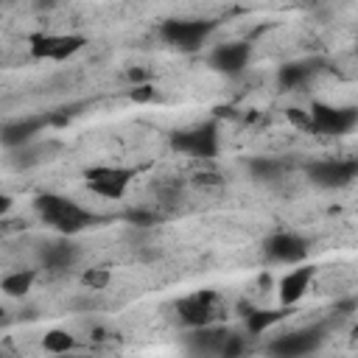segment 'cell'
<instances>
[{
  "label": "cell",
  "mask_w": 358,
  "mask_h": 358,
  "mask_svg": "<svg viewBox=\"0 0 358 358\" xmlns=\"http://www.w3.org/2000/svg\"><path fill=\"white\" fill-rule=\"evenodd\" d=\"M34 210L45 224H50L64 238L81 232L84 227H90L95 221H101L95 213H90V210L78 207L73 199H64V196H56V193H39L34 199Z\"/></svg>",
  "instance_id": "obj_1"
},
{
  "label": "cell",
  "mask_w": 358,
  "mask_h": 358,
  "mask_svg": "<svg viewBox=\"0 0 358 358\" xmlns=\"http://www.w3.org/2000/svg\"><path fill=\"white\" fill-rule=\"evenodd\" d=\"M213 28H215L213 20H165L159 25V36L168 45L185 50V53H193L204 45V39L213 34Z\"/></svg>",
  "instance_id": "obj_2"
},
{
  "label": "cell",
  "mask_w": 358,
  "mask_h": 358,
  "mask_svg": "<svg viewBox=\"0 0 358 358\" xmlns=\"http://www.w3.org/2000/svg\"><path fill=\"white\" fill-rule=\"evenodd\" d=\"M171 148L179 154H190V157H215L218 154V123L207 120L199 129L190 131H173L171 134Z\"/></svg>",
  "instance_id": "obj_3"
},
{
  "label": "cell",
  "mask_w": 358,
  "mask_h": 358,
  "mask_svg": "<svg viewBox=\"0 0 358 358\" xmlns=\"http://www.w3.org/2000/svg\"><path fill=\"white\" fill-rule=\"evenodd\" d=\"M310 129L322 134H347L358 123V109L355 106H330L322 101H313L310 112Z\"/></svg>",
  "instance_id": "obj_4"
},
{
  "label": "cell",
  "mask_w": 358,
  "mask_h": 358,
  "mask_svg": "<svg viewBox=\"0 0 358 358\" xmlns=\"http://www.w3.org/2000/svg\"><path fill=\"white\" fill-rule=\"evenodd\" d=\"M84 179H87V187L95 193V196H103V199H123L126 196V187L129 182L134 179V171L131 168H109V165H95V168H87L84 171Z\"/></svg>",
  "instance_id": "obj_5"
},
{
  "label": "cell",
  "mask_w": 358,
  "mask_h": 358,
  "mask_svg": "<svg viewBox=\"0 0 358 358\" xmlns=\"http://www.w3.org/2000/svg\"><path fill=\"white\" fill-rule=\"evenodd\" d=\"M322 341H324V324H316V327H305V330L280 336L277 341H271L268 352H271V358H302V355L319 350Z\"/></svg>",
  "instance_id": "obj_6"
},
{
  "label": "cell",
  "mask_w": 358,
  "mask_h": 358,
  "mask_svg": "<svg viewBox=\"0 0 358 358\" xmlns=\"http://www.w3.org/2000/svg\"><path fill=\"white\" fill-rule=\"evenodd\" d=\"M355 173H358L355 159H319L308 165V176L319 187H344L355 179Z\"/></svg>",
  "instance_id": "obj_7"
},
{
  "label": "cell",
  "mask_w": 358,
  "mask_h": 358,
  "mask_svg": "<svg viewBox=\"0 0 358 358\" xmlns=\"http://www.w3.org/2000/svg\"><path fill=\"white\" fill-rule=\"evenodd\" d=\"M252 59V45L249 42H227L210 50L207 64L224 76H238Z\"/></svg>",
  "instance_id": "obj_8"
},
{
  "label": "cell",
  "mask_w": 358,
  "mask_h": 358,
  "mask_svg": "<svg viewBox=\"0 0 358 358\" xmlns=\"http://www.w3.org/2000/svg\"><path fill=\"white\" fill-rule=\"evenodd\" d=\"M50 123V115H34V117H20V120H8L0 126V143L6 148H22L31 145V140Z\"/></svg>",
  "instance_id": "obj_9"
},
{
  "label": "cell",
  "mask_w": 358,
  "mask_h": 358,
  "mask_svg": "<svg viewBox=\"0 0 358 358\" xmlns=\"http://www.w3.org/2000/svg\"><path fill=\"white\" fill-rule=\"evenodd\" d=\"M266 257L274 263H299L308 257V241L296 232H277L266 241Z\"/></svg>",
  "instance_id": "obj_10"
},
{
  "label": "cell",
  "mask_w": 358,
  "mask_h": 358,
  "mask_svg": "<svg viewBox=\"0 0 358 358\" xmlns=\"http://www.w3.org/2000/svg\"><path fill=\"white\" fill-rule=\"evenodd\" d=\"M215 305V294L213 291H201V294H193L187 299L179 302V319L190 327H207L210 319L215 316L213 308Z\"/></svg>",
  "instance_id": "obj_11"
},
{
  "label": "cell",
  "mask_w": 358,
  "mask_h": 358,
  "mask_svg": "<svg viewBox=\"0 0 358 358\" xmlns=\"http://www.w3.org/2000/svg\"><path fill=\"white\" fill-rule=\"evenodd\" d=\"M78 260V246L70 238H59V241H48L39 249V263L50 271H64Z\"/></svg>",
  "instance_id": "obj_12"
},
{
  "label": "cell",
  "mask_w": 358,
  "mask_h": 358,
  "mask_svg": "<svg viewBox=\"0 0 358 358\" xmlns=\"http://www.w3.org/2000/svg\"><path fill=\"white\" fill-rule=\"evenodd\" d=\"M313 274H316V268H313V266H299V268H291V271H288V274L280 280V291H277L280 305H282V308L296 305V302H299V299L308 294V285H310Z\"/></svg>",
  "instance_id": "obj_13"
},
{
  "label": "cell",
  "mask_w": 358,
  "mask_h": 358,
  "mask_svg": "<svg viewBox=\"0 0 358 358\" xmlns=\"http://www.w3.org/2000/svg\"><path fill=\"white\" fill-rule=\"evenodd\" d=\"M229 336L227 327H196L193 333H187V347L196 355H218V347L224 344V338Z\"/></svg>",
  "instance_id": "obj_14"
},
{
  "label": "cell",
  "mask_w": 358,
  "mask_h": 358,
  "mask_svg": "<svg viewBox=\"0 0 358 358\" xmlns=\"http://www.w3.org/2000/svg\"><path fill=\"white\" fill-rule=\"evenodd\" d=\"M316 73V62H288L280 67L277 81L282 90H299L308 84V78Z\"/></svg>",
  "instance_id": "obj_15"
},
{
  "label": "cell",
  "mask_w": 358,
  "mask_h": 358,
  "mask_svg": "<svg viewBox=\"0 0 358 358\" xmlns=\"http://www.w3.org/2000/svg\"><path fill=\"white\" fill-rule=\"evenodd\" d=\"M34 280H36V271H34V268L11 271V274H6V277L0 280V291H3L6 296H14V299H20V296H25V294L31 291Z\"/></svg>",
  "instance_id": "obj_16"
},
{
  "label": "cell",
  "mask_w": 358,
  "mask_h": 358,
  "mask_svg": "<svg viewBox=\"0 0 358 358\" xmlns=\"http://www.w3.org/2000/svg\"><path fill=\"white\" fill-rule=\"evenodd\" d=\"M288 316V308H277V310H252L246 319V333L249 336H260L263 330H268L271 324H277L280 319Z\"/></svg>",
  "instance_id": "obj_17"
},
{
  "label": "cell",
  "mask_w": 358,
  "mask_h": 358,
  "mask_svg": "<svg viewBox=\"0 0 358 358\" xmlns=\"http://www.w3.org/2000/svg\"><path fill=\"white\" fill-rule=\"evenodd\" d=\"M84 45H87V39H84L81 34H64V36H53V50H50V59H53V62H64V59H70L73 53H78Z\"/></svg>",
  "instance_id": "obj_18"
},
{
  "label": "cell",
  "mask_w": 358,
  "mask_h": 358,
  "mask_svg": "<svg viewBox=\"0 0 358 358\" xmlns=\"http://www.w3.org/2000/svg\"><path fill=\"white\" fill-rule=\"evenodd\" d=\"M76 347V338L67 330H48L42 336V350L50 355H67Z\"/></svg>",
  "instance_id": "obj_19"
},
{
  "label": "cell",
  "mask_w": 358,
  "mask_h": 358,
  "mask_svg": "<svg viewBox=\"0 0 358 358\" xmlns=\"http://www.w3.org/2000/svg\"><path fill=\"white\" fill-rule=\"evenodd\" d=\"M249 171H252L255 179H277L280 176V162L271 159V157H252Z\"/></svg>",
  "instance_id": "obj_20"
},
{
  "label": "cell",
  "mask_w": 358,
  "mask_h": 358,
  "mask_svg": "<svg viewBox=\"0 0 358 358\" xmlns=\"http://www.w3.org/2000/svg\"><path fill=\"white\" fill-rule=\"evenodd\" d=\"M81 282H84L90 291H103V288L112 282V274H109V268H87V271L81 274Z\"/></svg>",
  "instance_id": "obj_21"
},
{
  "label": "cell",
  "mask_w": 358,
  "mask_h": 358,
  "mask_svg": "<svg viewBox=\"0 0 358 358\" xmlns=\"http://www.w3.org/2000/svg\"><path fill=\"white\" fill-rule=\"evenodd\" d=\"M243 352H246V338L235 333H229L218 347V358H243Z\"/></svg>",
  "instance_id": "obj_22"
},
{
  "label": "cell",
  "mask_w": 358,
  "mask_h": 358,
  "mask_svg": "<svg viewBox=\"0 0 358 358\" xmlns=\"http://www.w3.org/2000/svg\"><path fill=\"white\" fill-rule=\"evenodd\" d=\"M42 148H28V145H22V148H14V157H11V165L14 168H31V165H36L39 159H42Z\"/></svg>",
  "instance_id": "obj_23"
},
{
  "label": "cell",
  "mask_w": 358,
  "mask_h": 358,
  "mask_svg": "<svg viewBox=\"0 0 358 358\" xmlns=\"http://www.w3.org/2000/svg\"><path fill=\"white\" fill-rule=\"evenodd\" d=\"M126 221H129L131 227H154V224L159 221V215H157L154 210L134 207V210H129V213H126Z\"/></svg>",
  "instance_id": "obj_24"
},
{
  "label": "cell",
  "mask_w": 358,
  "mask_h": 358,
  "mask_svg": "<svg viewBox=\"0 0 358 358\" xmlns=\"http://www.w3.org/2000/svg\"><path fill=\"white\" fill-rule=\"evenodd\" d=\"M151 98H154V87L151 84H134L129 90V101H134V103H148Z\"/></svg>",
  "instance_id": "obj_25"
},
{
  "label": "cell",
  "mask_w": 358,
  "mask_h": 358,
  "mask_svg": "<svg viewBox=\"0 0 358 358\" xmlns=\"http://www.w3.org/2000/svg\"><path fill=\"white\" fill-rule=\"evenodd\" d=\"M288 120H294L296 126H305V129H310V117H308L302 109H288Z\"/></svg>",
  "instance_id": "obj_26"
},
{
  "label": "cell",
  "mask_w": 358,
  "mask_h": 358,
  "mask_svg": "<svg viewBox=\"0 0 358 358\" xmlns=\"http://www.w3.org/2000/svg\"><path fill=\"white\" fill-rule=\"evenodd\" d=\"M11 204H14V199L8 193H0V215H6L11 210Z\"/></svg>",
  "instance_id": "obj_27"
},
{
  "label": "cell",
  "mask_w": 358,
  "mask_h": 358,
  "mask_svg": "<svg viewBox=\"0 0 358 358\" xmlns=\"http://www.w3.org/2000/svg\"><path fill=\"white\" fill-rule=\"evenodd\" d=\"M355 308V299H344V302H338V310H352Z\"/></svg>",
  "instance_id": "obj_28"
},
{
  "label": "cell",
  "mask_w": 358,
  "mask_h": 358,
  "mask_svg": "<svg viewBox=\"0 0 358 358\" xmlns=\"http://www.w3.org/2000/svg\"><path fill=\"white\" fill-rule=\"evenodd\" d=\"M56 358H90V355H70L67 352V355H56Z\"/></svg>",
  "instance_id": "obj_29"
},
{
  "label": "cell",
  "mask_w": 358,
  "mask_h": 358,
  "mask_svg": "<svg viewBox=\"0 0 358 358\" xmlns=\"http://www.w3.org/2000/svg\"><path fill=\"white\" fill-rule=\"evenodd\" d=\"M3 322H6V308L0 305V324H3Z\"/></svg>",
  "instance_id": "obj_30"
},
{
  "label": "cell",
  "mask_w": 358,
  "mask_h": 358,
  "mask_svg": "<svg viewBox=\"0 0 358 358\" xmlns=\"http://www.w3.org/2000/svg\"><path fill=\"white\" fill-rule=\"evenodd\" d=\"M0 358H6V355H3V352H0Z\"/></svg>",
  "instance_id": "obj_31"
}]
</instances>
